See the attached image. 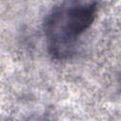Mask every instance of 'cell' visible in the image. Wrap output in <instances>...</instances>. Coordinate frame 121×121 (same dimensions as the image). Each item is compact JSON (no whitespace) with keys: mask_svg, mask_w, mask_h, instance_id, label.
Wrapping results in <instances>:
<instances>
[{"mask_svg":"<svg viewBox=\"0 0 121 121\" xmlns=\"http://www.w3.org/2000/svg\"><path fill=\"white\" fill-rule=\"evenodd\" d=\"M97 11V0H62L52 8L43 22L46 47L52 59L64 60L76 53Z\"/></svg>","mask_w":121,"mask_h":121,"instance_id":"6da1fadb","label":"cell"}]
</instances>
